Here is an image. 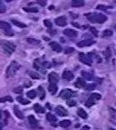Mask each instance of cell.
<instances>
[{
  "label": "cell",
  "instance_id": "cell-1",
  "mask_svg": "<svg viewBox=\"0 0 116 130\" xmlns=\"http://www.w3.org/2000/svg\"><path fill=\"white\" fill-rule=\"evenodd\" d=\"M86 17L88 20L92 23H97V24H102L107 20L104 14H97V13H94V14H86Z\"/></svg>",
  "mask_w": 116,
  "mask_h": 130
},
{
  "label": "cell",
  "instance_id": "cell-2",
  "mask_svg": "<svg viewBox=\"0 0 116 130\" xmlns=\"http://www.w3.org/2000/svg\"><path fill=\"white\" fill-rule=\"evenodd\" d=\"M19 68H20L19 63H17L16 61H13L12 62L9 64V66L7 67V69H6V77L7 78L13 77V76L16 74V71H18Z\"/></svg>",
  "mask_w": 116,
  "mask_h": 130
},
{
  "label": "cell",
  "instance_id": "cell-3",
  "mask_svg": "<svg viewBox=\"0 0 116 130\" xmlns=\"http://www.w3.org/2000/svg\"><path fill=\"white\" fill-rule=\"evenodd\" d=\"M2 47L4 51L8 54L13 53L16 50V45L11 42H4V43H2Z\"/></svg>",
  "mask_w": 116,
  "mask_h": 130
},
{
  "label": "cell",
  "instance_id": "cell-4",
  "mask_svg": "<svg viewBox=\"0 0 116 130\" xmlns=\"http://www.w3.org/2000/svg\"><path fill=\"white\" fill-rule=\"evenodd\" d=\"M79 60L84 64L91 66L93 63V59L91 58L89 54H84V53H80L79 54Z\"/></svg>",
  "mask_w": 116,
  "mask_h": 130
},
{
  "label": "cell",
  "instance_id": "cell-5",
  "mask_svg": "<svg viewBox=\"0 0 116 130\" xmlns=\"http://www.w3.org/2000/svg\"><path fill=\"white\" fill-rule=\"evenodd\" d=\"M100 99H101V95L99 93L92 94V95L90 96L89 99H88V100H87V102L85 103V105L87 106V107H92V106L95 103L96 100H100Z\"/></svg>",
  "mask_w": 116,
  "mask_h": 130
},
{
  "label": "cell",
  "instance_id": "cell-6",
  "mask_svg": "<svg viewBox=\"0 0 116 130\" xmlns=\"http://www.w3.org/2000/svg\"><path fill=\"white\" fill-rule=\"evenodd\" d=\"M34 68H35L37 71L44 73V74L46 72V69H45V67L43 65V63L40 62L39 61H35V62H34Z\"/></svg>",
  "mask_w": 116,
  "mask_h": 130
},
{
  "label": "cell",
  "instance_id": "cell-7",
  "mask_svg": "<svg viewBox=\"0 0 116 130\" xmlns=\"http://www.w3.org/2000/svg\"><path fill=\"white\" fill-rule=\"evenodd\" d=\"M73 94H74V92H73V90L65 89H63V90H62L61 93H60V96H61L63 99H65V100H67V99H70Z\"/></svg>",
  "mask_w": 116,
  "mask_h": 130
},
{
  "label": "cell",
  "instance_id": "cell-8",
  "mask_svg": "<svg viewBox=\"0 0 116 130\" xmlns=\"http://www.w3.org/2000/svg\"><path fill=\"white\" fill-rule=\"evenodd\" d=\"M48 80L50 83H56L57 81L59 80V76L55 72H51L48 75Z\"/></svg>",
  "mask_w": 116,
  "mask_h": 130
},
{
  "label": "cell",
  "instance_id": "cell-9",
  "mask_svg": "<svg viewBox=\"0 0 116 130\" xmlns=\"http://www.w3.org/2000/svg\"><path fill=\"white\" fill-rule=\"evenodd\" d=\"M55 112H56V114H58V116H60V117H65L68 114L67 110L65 109L63 107H62V106L56 107V108H55Z\"/></svg>",
  "mask_w": 116,
  "mask_h": 130
},
{
  "label": "cell",
  "instance_id": "cell-10",
  "mask_svg": "<svg viewBox=\"0 0 116 130\" xmlns=\"http://www.w3.org/2000/svg\"><path fill=\"white\" fill-rule=\"evenodd\" d=\"M55 24L58 25V26H62V27L65 26V24H67V23H66V18H65V16H60V17L55 18Z\"/></svg>",
  "mask_w": 116,
  "mask_h": 130
},
{
  "label": "cell",
  "instance_id": "cell-11",
  "mask_svg": "<svg viewBox=\"0 0 116 130\" xmlns=\"http://www.w3.org/2000/svg\"><path fill=\"white\" fill-rule=\"evenodd\" d=\"M62 77H63V79H65V80H72V79H73V77H74V75H73V73L72 72V71H65L63 72V75H62Z\"/></svg>",
  "mask_w": 116,
  "mask_h": 130
},
{
  "label": "cell",
  "instance_id": "cell-12",
  "mask_svg": "<svg viewBox=\"0 0 116 130\" xmlns=\"http://www.w3.org/2000/svg\"><path fill=\"white\" fill-rule=\"evenodd\" d=\"M63 35H65L68 37H76L77 36V32L75 30L71 28H67L63 30Z\"/></svg>",
  "mask_w": 116,
  "mask_h": 130
},
{
  "label": "cell",
  "instance_id": "cell-13",
  "mask_svg": "<svg viewBox=\"0 0 116 130\" xmlns=\"http://www.w3.org/2000/svg\"><path fill=\"white\" fill-rule=\"evenodd\" d=\"M50 46H51V48L53 49L54 51L57 52V53H60V52H62V50H63L61 45L58 43H56V42H52V43H50Z\"/></svg>",
  "mask_w": 116,
  "mask_h": 130
},
{
  "label": "cell",
  "instance_id": "cell-14",
  "mask_svg": "<svg viewBox=\"0 0 116 130\" xmlns=\"http://www.w3.org/2000/svg\"><path fill=\"white\" fill-rule=\"evenodd\" d=\"M93 43H94V41L88 39V40H84V41H82V42H80V43H78L77 46L78 47H86V46L92 45Z\"/></svg>",
  "mask_w": 116,
  "mask_h": 130
},
{
  "label": "cell",
  "instance_id": "cell-15",
  "mask_svg": "<svg viewBox=\"0 0 116 130\" xmlns=\"http://www.w3.org/2000/svg\"><path fill=\"white\" fill-rule=\"evenodd\" d=\"M84 0H72V6L73 7H81L84 6Z\"/></svg>",
  "mask_w": 116,
  "mask_h": 130
},
{
  "label": "cell",
  "instance_id": "cell-16",
  "mask_svg": "<svg viewBox=\"0 0 116 130\" xmlns=\"http://www.w3.org/2000/svg\"><path fill=\"white\" fill-rule=\"evenodd\" d=\"M14 113H15V116H16L19 119H23L24 118V115H23L22 111L18 108V107H14Z\"/></svg>",
  "mask_w": 116,
  "mask_h": 130
},
{
  "label": "cell",
  "instance_id": "cell-17",
  "mask_svg": "<svg viewBox=\"0 0 116 130\" xmlns=\"http://www.w3.org/2000/svg\"><path fill=\"white\" fill-rule=\"evenodd\" d=\"M48 91L50 92L52 95H54V94L56 93V91H57V86H56V84L50 83V85L48 86Z\"/></svg>",
  "mask_w": 116,
  "mask_h": 130
},
{
  "label": "cell",
  "instance_id": "cell-18",
  "mask_svg": "<svg viewBox=\"0 0 116 130\" xmlns=\"http://www.w3.org/2000/svg\"><path fill=\"white\" fill-rule=\"evenodd\" d=\"M75 87L79 88V89H83L85 87V81L83 79H77V80L75 81Z\"/></svg>",
  "mask_w": 116,
  "mask_h": 130
},
{
  "label": "cell",
  "instance_id": "cell-19",
  "mask_svg": "<svg viewBox=\"0 0 116 130\" xmlns=\"http://www.w3.org/2000/svg\"><path fill=\"white\" fill-rule=\"evenodd\" d=\"M28 121H29V124H30L31 126H36L37 123H38V122H37V120H36V118L33 116V115H31V116L28 117Z\"/></svg>",
  "mask_w": 116,
  "mask_h": 130
},
{
  "label": "cell",
  "instance_id": "cell-20",
  "mask_svg": "<svg viewBox=\"0 0 116 130\" xmlns=\"http://www.w3.org/2000/svg\"><path fill=\"white\" fill-rule=\"evenodd\" d=\"M0 28L4 29V30H10L11 26L10 24L7 22H4V21H0Z\"/></svg>",
  "mask_w": 116,
  "mask_h": 130
},
{
  "label": "cell",
  "instance_id": "cell-21",
  "mask_svg": "<svg viewBox=\"0 0 116 130\" xmlns=\"http://www.w3.org/2000/svg\"><path fill=\"white\" fill-rule=\"evenodd\" d=\"M34 110H35L36 113H44L45 112V108L40 106L39 104H35L34 105Z\"/></svg>",
  "mask_w": 116,
  "mask_h": 130
},
{
  "label": "cell",
  "instance_id": "cell-22",
  "mask_svg": "<svg viewBox=\"0 0 116 130\" xmlns=\"http://www.w3.org/2000/svg\"><path fill=\"white\" fill-rule=\"evenodd\" d=\"M46 118H47V120H48L49 122H51V123H55V122L57 121L56 117L54 116L53 114H51V113L47 114V115H46Z\"/></svg>",
  "mask_w": 116,
  "mask_h": 130
},
{
  "label": "cell",
  "instance_id": "cell-23",
  "mask_svg": "<svg viewBox=\"0 0 116 130\" xmlns=\"http://www.w3.org/2000/svg\"><path fill=\"white\" fill-rule=\"evenodd\" d=\"M77 114H78V116H79L80 118H84V119L87 118V113H86V112L84 111V109H83V108H80V109H78Z\"/></svg>",
  "mask_w": 116,
  "mask_h": 130
},
{
  "label": "cell",
  "instance_id": "cell-24",
  "mask_svg": "<svg viewBox=\"0 0 116 130\" xmlns=\"http://www.w3.org/2000/svg\"><path fill=\"white\" fill-rule=\"evenodd\" d=\"M11 22H12L16 26H18V27H20V28H24V27H27V25H25L24 24H23L22 22H19V21L15 20V19H12Z\"/></svg>",
  "mask_w": 116,
  "mask_h": 130
},
{
  "label": "cell",
  "instance_id": "cell-25",
  "mask_svg": "<svg viewBox=\"0 0 116 130\" xmlns=\"http://www.w3.org/2000/svg\"><path fill=\"white\" fill-rule=\"evenodd\" d=\"M16 100L19 102V103L23 104V105H27V104L30 103V101H28L27 100H25V99H24L23 97H17L16 98Z\"/></svg>",
  "mask_w": 116,
  "mask_h": 130
},
{
  "label": "cell",
  "instance_id": "cell-26",
  "mask_svg": "<svg viewBox=\"0 0 116 130\" xmlns=\"http://www.w3.org/2000/svg\"><path fill=\"white\" fill-rule=\"evenodd\" d=\"M13 102V99L10 96H6V97L0 98V103H4V102Z\"/></svg>",
  "mask_w": 116,
  "mask_h": 130
},
{
  "label": "cell",
  "instance_id": "cell-27",
  "mask_svg": "<svg viewBox=\"0 0 116 130\" xmlns=\"http://www.w3.org/2000/svg\"><path fill=\"white\" fill-rule=\"evenodd\" d=\"M24 10L25 12H29V13H37L38 12V8L34 7V6H32V7H24Z\"/></svg>",
  "mask_w": 116,
  "mask_h": 130
},
{
  "label": "cell",
  "instance_id": "cell-28",
  "mask_svg": "<svg viewBox=\"0 0 116 130\" xmlns=\"http://www.w3.org/2000/svg\"><path fill=\"white\" fill-rule=\"evenodd\" d=\"M71 125V121L68 119H65V120H63V121L60 122V126H63V127H67Z\"/></svg>",
  "mask_w": 116,
  "mask_h": 130
},
{
  "label": "cell",
  "instance_id": "cell-29",
  "mask_svg": "<svg viewBox=\"0 0 116 130\" xmlns=\"http://www.w3.org/2000/svg\"><path fill=\"white\" fill-rule=\"evenodd\" d=\"M27 42L30 44H39L40 43V41L36 40V39H33V38H27Z\"/></svg>",
  "mask_w": 116,
  "mask_h": 130
},
{
  "label": "cell",
  "instance_id": "cell-30",
  "mask_svg": "<svg viewBox=\"0 0 116 130\" xmlns=\"http://www.w3.org/2000/svg\"><path fill=\"white\" fill-rule=\"evenodd\" d=\"M82 75H83V77L84 78V79H88V80H92L93 79V76L90 74V73L86 72V71H82Z\"/></svg>",
  "mask_w": 116,
  "mask_h": 130
},
{
  "label": "cell",
  "instance_id": "cell-31",
  "mask_svg": "<svg viewBox=\"0 0 116 130\" xmlns=\"http://www.w3.org/2000/svg\"><path fill=\"white\" fill-rule=\"evenodd\" d=\"M27 97H28L29 99H35V98L36 97L37 93H36V91H35V90H30V91L27 92Z\"/></svg>",
  "mask_w": 116,
  "mask_h": 130
},
{
  "label": "cell",
  "instance_id": "cell-32",
  "mask_svg": "<svg viewBox=\"0 0 116 130\" xmlns=\"http://www.w3.org/2000/svg\"><path fill=\"white\" fill-rule=\"evenodd\" d=\"M29 75H30V77L32 78V79H38L39 78H40L38 73L35 72V71H30V72H29Z\"/></svg>",
  "mask_w": 116,
  "mask_h": 130
},
{
  "label": "cell",
  "instance_id": "cell-33",
  "mask_svg": "<svg viewBox=\"0 0 116 130\" xmlns=\"http://www.w3.org/2000/svg\"><path fill=\"white\" fill-rule=\"evenodd\" d=\"M112 31L109 30V29H107V30H105L102 32V36L104 37H109V36H112Z\"/></svg>",
  "mask_w": 116,
  "mask_h": 130
},
{
  "label": "cell",
  "instance_id": "cell-34",
  "mask_svg": "<svg viewBox=\"0 0 116 130\" xmlns=\"http://www.w3.org/2000/svg\"><path fill=\"white\" fill-rule=\"evenodd\" d=\"M38 90L40 91V99L41 100H43L44 98H45V90H44V89L42 87H39Z\"/></svg>",
  "mask_w": 116,
  "mask_h": 130
},
{
  "label": "cell",
  "instance_id": "cell-35",
  "mask_svg": "<svg viewBox=\"0 0 116 130\" xmlns=\"http://www.w3.org/2000/svg\"><path fill=\"white\" fill-rule=\"evenodd\" d=\"M36 2L38 3L41 6H46L47 0H36Z\"/></svg>",
  "mask_w": 116,
  "mask_h": 130
},
{
  "label": "cell",
  "instance_id": "cell-36",
  "mask_svg": "<svg viewBox=\"0 0 116 130\" xmlns=\"http://www.w3.org/2000/svg\"><path fill=\"white\" fill-rule=\"evenodd\" d=\"M14 92L17 94H21L23 92V88L22 87H17L16 89H14Z\"/></svg>",
  "mask_w": 116,
  "mask_h": 130
},
{
  "label": "cell",
  "instance_id": "cell-37",
  "mask_svg": "<svg viewBox=\"0 0 116 130\" xmlns=\"http://www.w3.org/2000/svg\"><path fill=\"white\" fill-rule=\"evenodd\" d=\"M108 8V6H104V5H98L97 6V9H99V10H107Z\"/></svg>",
  "mask_w": 116,
  "mask_h": 130
},
{
  "label": "cell",
  "instance_id": "cell-38",
  "mask_svg": "<svg viewBox=\"0 0 116 130\" xmlns=\"http://www.w3.org/2000/svg\"><path fill=\"white\" fill-rule=\"evenodd\" d=\"M44 24H45V26L48 27V28H52V23L50 22L49 20H47V19H46V20L44 21Z\"/></svg>",
  "mask_w": 116,
  "mask_h": 130
},
{
  "label": "cell",
  "instance_id": "cell-39",
  "mask_svg": "<svg viewBox=\"0 0 116 130\" xmlns=\"http://www.w3.org/2000/svg\"><path fill=\"white\" fill-rule=\"evenodd\" d=\"M6 12V6L3 3L0 2V13H4Z\"/></svg>",
  "mask_w": 116,
  "mask_h": 130
},
{
  "label": "cell",
  "instance_id": "cell-40",
  "mask_svg": "<svg viewBox=\"0 0 116 130\" xmlns=\"http://www.w3.org/2000/svg\"><path fill=\"white\" fill-rule=\"evenodd\" d=\"M90 31L92 32L93 35H94V36H97V35H98V32H97V30H96L95 28H94V27H91V28H90Z\"/></svg>",
  "mask_w": 116,
  "mask_h": 130
},
{
  "label": "cell",
  "instance_id": "cell-41",
  "mask_svg": "<svg viewBox=\"0 0 116 130\" xmlns=\"http://www.w3.org/2000/svg\"><path fill=\"white\" fill-rule=\"evenodd\" d=\"M67 104L70 107H73V106L76 105V102L74 101V100H69V101H67Z\"/></svg>",
  "mask_w": 116,
  "mask_h": 130
},
{
  "label": "cell",
  "instance_id": "cell-42",
  "mask_svg": "<svg viewBox=\"0 0 116 130\" xmlns=\"http://www.w3.org/2000/svg\"><path fill=\"white\" fill-rule=\"evenodd\" d=\"M104 55L106 56V58H109V57L111 56V52H110V50H106V51L104 52Z\"/></svg>",
  "mask_w": 116,
  "mask_h": 130
},
{
  "label": "cell",
  "instance_id": "cell-43",
  "mask_svg": "<svg viewBox=\"0 0 116 130\" xmlns=\"http://www.w3.org/2000/svg\"><path fill=\"white\" fill-rule=\"evenodd\" d=\"M74 51V49L73 48H67L65 49V53H73V52Z\"/></svg>",
  "mask_w": 116,
  "mask_h": 130
},
{
  "label": "cell",
  "instance_id": "cell-44",
  "mask_svg": "<svg viewBox=\"0 0 116 130\" xmlns=\"http://www.w3.org/2000/svg\"><path fill=\"white\" fill-rule=\"evenodd\" d=\"M95 88V84H91V85H89L87 87V89H94Z\"/></svg>",
  "mask_w": 116,
  "mask_h": 130
},
{
  "label": "cell",
  "instance_id": "cell-45",
  "mask_svg": "<svg viewBox=\"0 0 116 130\" xmlns=\"http://www.w3.org/2000/svg\"><path fill=\"white\" fill-rule=\"evenodd\" d=\"M81 130H90V127L88 126H83V128H82Z\"/></svg>",
  "mask_w": 116,
  "mask_h": 130
},
{
  "label": "cell",
  "instance_id": "cell-46",
  "mask_svg": "<svg viewBox=\"0 0 116 130\" xmlns=\"http://www.w3.org/2000/svg\"><path fill=\"white\" fill-rule=\"evenodd\" d=\"M6 2H11V1H14V0H6Z\"/></svg>",
  "mask_w": 116,
  "mask_h": 130
},
{
  "label": "cell",
  "instance_id": "cell-47",
  "mask_svg": "<svg viewBox=\"0 0 116 130\" xmlns=\"http://www.w3.org/2000/svg\"><path fill=\"white\" fill-rule=\"evenodd\" d=\"M109 130H115V129H113V128H110Z\"/></svg>",
  "mask_w": 116,
  "mask_h": 130
},
{
  "label": "cell",
  "instance_id": "cell-48",
  "mask_svg": "<svg viewBox=\"0 0 116 130\" xmlns=\"http://www.w3.org/2000/svg\"><path fill=\"white\" fill-rule=\"evenodd\" d=\"M0 118H1V111H0Z\"/></svg>",
  "mask_w": 116,
  "mask_h": 130
}]
</instances>
